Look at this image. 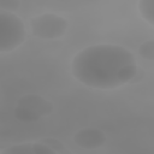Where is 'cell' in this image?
I'll return each mask as SVG.
<instances>
[{"label": "cell", "mask_w": 154, "mask_h": 154, "mask_svg": "<svg viewBox=\"0 0 154 154\" xmlns=\"http://www.w3.org/2000/svg\"><path fill=\"white\" fill-rule=\"evenodd\" d=\"M73 77L94 89H114L130 83L137 64L130 51L118 45H93L78 52L71 64Z\"/></svg>", "instance_id": "6da1fadb"}, {"label": "cell", "mask_w": 154, "mask_h": 154, "mask_svg": "<svg viewBox=\"0 0 154 154\" xmlns=\"http://www.w3.org/2000/svg\"><path fill=\"white\" fill-rule=\"evenodd\" d=\"M26 37L23 20L11 12L0 11V53L19 47Z\"/></svg>", "instance_id": "7a4b0ae2"}, {"label": "cell", "mask_w": 154, "mask_h": 154, "mask_svg": "<svg viewBox=\"0 0 154 154\" xmlns=\"http://www.w3.org/2000/svg\"><path fill=\"white\" fill-rule=\"evenodd\" d=\"M31 34L38 38L54 40L64 36L67 29V20L54 13H43L30 19Z\"/></svg>", "instance_id": "3957f363"}, {"label": "cell", "mask_w": 154, "mask_h": 154, "mask_svg": "<svg viewBox=\"0 0 154 154\" xmlns=\"http://www.w3.org/2000/svg\"><path fill=\"white\" fill-rule=\"evenodd\" d=\"M75 143L83 149H96L105 144L106 135L102 130L95 128H84L78 130L73 136Z\"/></svg>", "instance_id": "277c9868"}, {"label": "cell", "mask_w": 154, "mask_h": 154, "mask_svg": "<svg viewBox=\"0 0 154 154\" xmlns=\"http://www.w3.org/2000/svg\"><path fill=\"white\" fill-rule=\"evenodd\" d=\"M17 106L25 107L40 117L49 116L54 109V106L51 101H48L47 99H45L43 96L37 95V94L23 95L22 97H19L17 100Z\"/></svg>", "instance_id": "5b68a950"}, {"label": "cell", "mask_w": 154, "mask_h": 154, "mask_svg": "<svg viewBox=\"0 0 154 154\" xmlns=\"http://www.w3.org/2000/svg\"><path fill=\"white\" fill-rule=\"evenodd\" d=\"M0 154H57L41 142H26L5 148Z\"/></svg>", "instance_id": "8992f818"}, {"label": "cell", "mask_w": 154, "mask_h": 154, "mask_svg": "<svg viewBox=\"0 0 154 154\" xmlns=\"http://www.w3.org/2000/svg\"><path fill=\"white\" fill-rule=\"evenodd\" d=\"M138 12L149 25H154V0H141L138 2Z\"/></svg>", "instance_id": "52a82bcc"}, {"label": "cell", "mask_w": 154, "mask_h": 154, "mask_svg": "<svg viewBox=\"0 0 154 154\" xmlns=\"http://www.w3.org/2000/svg\"><path fill=\"white\" fill-rule=\"evenodd\" d=\"M13 116L16 119L23 122V123H34L36 120H38L40 116H37L36 113L31 112L30 109L25 108V107H20V106H16V108L13 109Z\"/></svg>", "instance_id": "ba28073f"}, {"label": "cell", "mask_w": 154, "mask_h": 154, "mask_svg": "<svg viewBox=\"0 0 154 154\" xmlns=\"http://www.w3.org/2000/svg\"><path fill=\"white\" fill-rule=\"evenodd\" d=\"M38 142L46 144L47 147H49L52 150H54L57 154H73L60 140L58 138H53V137H47V138H42Z\"/></svg>", "instance_id": "9c48e42d"}, {"label": "cell", "mask_w": 154, "mask_h": 154, "mask_svg": "<svg viewBox=\"0 0 154 154\" xmlns=\"http://www.w3.org/2000/svg\"><path fill=\"white\" fill-rule=\"evenodd\" d=\"M138 54L147 60H154V40H148L138 47Z\"/></svg>", "instance_id": "30bf717a"}, {"label": "cell", "mask_w": 154, "mask_h": 154, "mask_svg": "<svg viewBox=\"0 0 154 154\" xmlns=\"http://www.w3.org/2000/svg\"><path fill=\"white\" fill-rule=\"evenodd\" d=\"M19 1L17 0H0V11L11 12L19 8Z\"/></svg>", "instance_id": "8fae6325"}]
</instances>
